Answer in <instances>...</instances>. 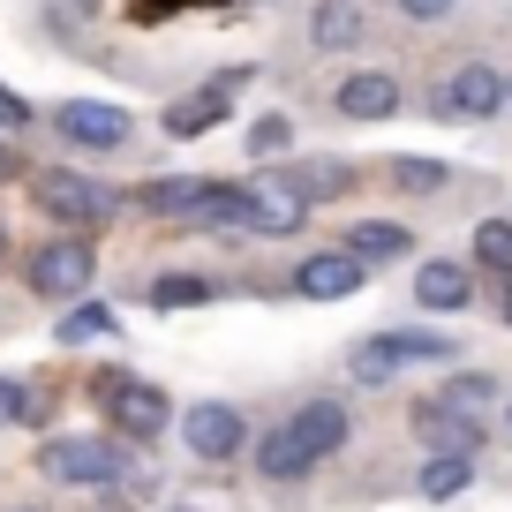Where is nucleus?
I'll return each instance as SVG.
<instances>
[{
	"mask_svg": "<svg viewBox=\"0 0 512 512\" xmlns=\"http://www.w3.org/2000/svg\"><path fill=\"white\" fill-rule=\"evenodd\" d=\"M497 317H505V324H512V302H505V309H497Z\"/></svg>",
	"mask_w": 512,
	"mask_h": 512,
	"instance_id": "33",
	"label": "nucleus"
},
{
	"mask_svg": "<svg viewBox=\"0 0 512 512\" xmlns=\"http://www.w3.org/2000/svg\"><path fill=\"white\" fill-rule=\"evenodd\" d=\"M31 121H38V113H31V98L0 83V128H31Z\"/></svg>",
	"mask_w": 512,
	"mask_h": 512,
	"instance_id": "29",
	"label": "nucleus"
},
{
	"mask_svg": "<svg viewBox=\"0 0 512 512\" xmlns=\"http://www.w3.org/2000/svg\"><path fill=\"white\" fill-rule=\"evenodd\" d=\"M38 400H31V384L23 377H0V430H16V422H31Z\"/></svg>",
	"mask_w": 512,
	"mask_h": 512,
	"instance_id": "28",
	"label": "nucleus"
},
{
	"mask_svg": "<svg viewBox=\"0 0 512 512\" xmlns=\"http://www.w3.org/2000/svg\"><path fill=\"white\" fill-rule=\"evenodd\" d=\"M475 264L490 279H512V219H482L475 226Z\"/></svg>",
	"mask_w": 512,
	"mask_h": 512,
	"instance_id": "26",
	"label": "nucleus"
},
{
	"mask_svg": "<svg viewBox=\"0 0 512 512\" xmlns=\"http://www.w3.org/2000/svg\"><path fill=\"white\" fill-rule=\"evenodd\" d=\"M347 249L362 256V264H400V256L415 249V234H407L400 219H362V226L347 234Z\"/></svg>",
	"mask_w": 512,
	"mask_h": 512,
	"instance_id": "19",
	"label": "nucleus"
},
{
	"mask_svg": "<svg viewBox=\"0 0 512 512\" xmlns=\"http://www.w3.org/2000/svg\"><path fill=\"white\" fill-rule=\"evenodd\" d=\"M452 8H460V0H400V16H407V23H445Z\"/></svg>",
	"mask_w": 512,
	"mask_h": 512,
	"instance_id": "30",
	"label": "nucleus"
},
{
	"mask_svg": "<svg viewBox=\"0 0 512 512\" xmlns=\"http://www.w3.org/2000/svg\"><path fill=\"white\" fill-rule=\"evenodd\" d=\"M400 362H460V339L452 332H377V339H354V354H347L354 384H392Z\"/></svg>",
	"mask_w": 512,
	"mask_h": 512,
	"instance_id": "4",
	"label": "nucleus"
},
{
	"mask_svg": "<svg viewBox=\"0 0 512 512\" xmlns=\"http://www.w3.org/2000/svg\"><path fill=\"white\" fill-rule=\"evenodd\" d=\"M294 181L309 189V204H324V196H347L354 166H347V159H309V166H294Z\"/></svg>",
	"mask_w": 512,
	"mask_h": 512,
	"instance_id": "27",
	"label": "nucleus"
},
{
	"mask_svg": "<svg viewBox=\"0 0 512 512\" xmlns=\"http://www.w3.org/2000/svg\"><path fill=\"white\" fill-rule=\"evenodd\" d=\"M211 189H219L211 174H166V181H144V189H136V211H151V219H196V211L211 204Z\"/></svg>",
	"mask_w": 512,
	"mask_h": 512,
	"instance_id": "13",
	"label": "nucleus"
},
{
	"mask_svg": "<svg viewBox=\"0 0 512 512\" xmlns=\"http://www.w3.org/2000/svg\"><path fill=\"white\" fill-rule=\"evenodd\" d=\"M497 106H505V76H497L490 61H460V68L430 91V113H437V121H490Z\"/></svg>",
	"mask_w": 512,
	"mask_h": 512,
	"instance_id": "6",
	"label": "nucleus"
},
{
	"mask_svg": "<svg viewBox=\"0 0 512 512\" xmlns=\"http://www.w3.org/2000/svg\"><path fill=\"white\" fill-rule=\"evenodd\" d=\"M505 106H512V76H505Z\"/></svg>",
	"mask_w": 512,
	"mask_h": 512,
	"instance_id": "34",
	"label": "nucleus"
},
{
	"mask_svg": "<svg viewBox=\"0 0 512 512\" xmlns=\"http://www.w3.org/2000/svg\"><path fill=\"white\" fill-rule=\"evenodd\" d=\"M23 279H31V294H46V302H76V294H91L98 279V249L91 234H53L46 249H31V264H23Z\"/></svg>",
	"mask_w": 512,
	"mask_h": 512,
	"instance_id": "3",
	"label": "nucleus"
},
{
	"mask_svg": "<svg viewBox=\"0 0 512 512\" xmlns=\"http://www.w3.org/2000/svg\"><path fill=\"white\" fill-rule=\"evenodd\" d=\"M113 332H121V317H113L106 302H91V294H76V309L53 324V339H61V347H83V339H113Z\"/></svg>",
	"mask_w": 512,
	"mask_h": 512,
	"instance_id": "22",
	"label": "nucleus"
},
{
	"mask_svg": "<svg viewBox=\"0 0 512 512\" xmlns=\"http://www.w3.org/2000/svg\"><path fill=\"white\" fill-rule=\"evenodd\" d=\"M415 430L430 437V452H482V415H452V407H437V400H422L415 407Z\"/></svg>",
	"mask_w": 512,
	"mask_h": 512,
	"instance_id": "15",
	"label": "nucleus"
},
{
	"mask_svg": "<svg viewBox=\"0 0 512 512\" xmlns=\"http://www.w3.org/2000/svg\"><path fill=\"white\" fill-rule=\"evenodd\" d=\"M467 294H475V272L452 264V256H430V264L415 272V302L422 309H467Z\"/></svg>",
	"mask_w": 512,
	"mask_h": 512,
	"instance_id": "17",
	"label": "nucleus"
},
{
	"mask_svg": "<svg viewBox=\"0 0 512 512\" xmlns=\"http://www.w3.org/2000/svg\"><path fill=\"white\" fill-rule=\"evenodd\" d=\"M467 482H475V452H430L415 475V490L430 497V505H445V497H460Z\"/></svg>",
	"mask_w": 512,
	"mask_h": 512,
	"instance_id": "20",
	"label": "nucleus"
},
{
	"mask_svg": "<svg viewBox=\"0 0 512 512\" xmlns=\"http://www.w3.org/2000/svg\"><path fill=\"white\" fill-rule=\"evenodd\" d=\"M38 467L53 482H68V490H106V482L128 475V445L121 437H46Z\"/></svg>",
	"mask_w": 512,
	"mask_h": 512,
	"instance_id": "2",
	"label": "nucleus"
},
{
	"mask_svg": "<svg viewBox=\"0 0 512 512\" xmlns=\"http://www.w3.org/2000/svg\"><path fill=\"white\" fill-rule=\"evenodd\" d=\"M362 256L347 249V241H339V249H309L302 264H294V294H302V302H347L354 287H362Z\"/></svg>",
	"mask_w": 512,
	"mask_h": 512,
	"instance_id": "10",
	"label": "nucleus"
},
{
	"mask_svg": "<svg viewBox=\"0 0 512 512\" xmlns=\"http://www.w3.org/2000/svg\"><path fill=\"white\" fill-rule=\"evenodd\" d=\"M332 106L347 113V121H392V113H400V76H392V68H354L332 91Z\"/></svg>",
	"mask_w": 512,
	"mask_h": 512,
	"instance_id": "11",
	"label": "nucleus"
},
{
	"mask_svg": "<svg viewBox=\"0 0 512 512\" xmlns=\"http://www.w3.org/2000/svg\"><path fill=\"white\" fill-rule=\"evenodd\" d=\"M174 512H204V505H174Z\"/></svg>",
	"mask_w": 512,
	"mask_h": 512,
	"instance_id": "35",
	"label": "nucleus"
},
{
	"mask_svg": "<svg viewBox=\"0 0 512 512\" xmlns=\"http://www.w3.org/2000/svg\"><path fill=\"white\" fill-rule=\"evenodd\" d=\"M505 437H512V407H505Z\"/></svg>",
	"mask_w": 512,
	"mask_h": 512,
	"instance_id": "36",
	"label": "nucleus"
},
{
	"mask_svg": "<svg viewBox=\"0 0 512 512\" xmlns=\"http://www.w3.org/2000/svg\"><path fill=\"white\" fill-rule=\"evenodd\" d=\"M219 121H234V91H219V83H204V91H189V98H174V106H166V136H174V144H196V136H211V128Z\"/></svg>",
	"mask_w": 512,
	"mask_h": 512,
	"instance_id": "12",
	"label": "nucleus"
},
{
	"mask_svg": "<svg viewBox=\"0 0 512 512\" xmlns=\"http://www.w3.org/2000/svg\"><path fill=\"white\" fill-rule=\"evenodd\" d=\"M437 407H452V415H490L497 407V377L490 369H452V377L437 384Z\"/></svg>",
	"mask_w": 512,
	"mask_h": 512,
	"instance_id": "21",
	"label": "nucleus"
},
{
	"mask_svg": "<svg viewBox=\"0 0 512 512\" xmlns=\"http://www.w3.org/2000/svg\"><path fill=\"white\" fill-rule=\"evenodd\" d=\"M241 204H249V234H302V219H309V189L294 174H256V181H241Z\"/></svg>",
	"mask_w": 512,
	"mask_h": 512,
	"instance_id": "7",
	"label": "nucleus"
},
{
	"mask_svg": "<svg viewBox=\"0 0 512 512\" xmlns=\"http://www.w3.org/2000/svg\"><path fill=\"white\" fill-rule=\"evenodd\" d=\"M256 475H264V482H302V475H317V452H309V437L294 430V422L264 430V437H256Z\"/></svg>",
	"mask_w": 512,
	"mask_h": 512,
	"instance_id": "14",
	"label": "nucleus"
},
{
	"mask_svg": "<svg viewBox=\"0 0 512 512\" xmlns=\"http://www.w3.org/2000/svg\"><path fill=\"white\" fill-rule=\"evenodd\" d=\"M256 76V68L249 61H234V68H219V76H211V83H219V91H241V83H249Z\"/></svg>",
	"mask_w": 512,
	"mask_h": 512,
	"instance_id": "31",
	"label": "nucleus"
},
{
	"mask_svg": "<svg viewBox=\"0 0 512 512\" xmlns=\"http://www.w3.org/2000/svg\"><path fill=\"white\" fill-rule=\"evenodd\" d=\"M31 196H38V211H46V219L76 226V234H98V226L121 211V189H113V181L76 174V166H38V174H31Z\"/></svg>",
	"mask_w": 512,
	"mask_h": 512,
	"instance_id": "1",
	"label": "nucleus"
},
{
	"mask_svg": "<svg viewBox=\"0 0 512 512\" xmlns=\"http://www.w3.org/2000/svg\"><path fill=\"white\" fill-rule=\"evenodd\" d=\"M98 407H106V422L121 437H136V445H151V437L174 430V400H166L159 384H144L136 369H121V377L98 384Z\"/></svg>",
	"mask_w": 512,
	"mask_h": 512,
	"instance_id": "5",
	"label": "nucleus"
},
{
	"mask_svg": "<svg viewBox=\"0 0 512 512\" xmlns=\"http://www.w3.org/2000/svg\"><path fill=\"white\" fill-rule=\"evenodd\" d=\"M211 279L204 272H166V279H151V309H204L211 302Z\"/></svg>",
	"mask_w": 512,
	"mask_h": 512,
	"instance_id": "24",
	"label": "nucleus"
},
{
	"mask_svg": "<svg viewBox=\"0 0 512 512\" xmlns=\"http://www.w3.org/2000/svg\"><path fill=\"white\" fill-rule=\"evenodd\" d=\"M241 144H249V159H287L294 151V121L287 113H256V121L241 128Z\"/></svg>",
	"mask_w": 512,
	"mask_h": 512,
	"instance_id": "25",
	"label": "nucleus"
},
{
	"mask_svg": "<svg viewBox=\"0 0 512 512\" xmlns=\"http://www.w3.org/2000/svg\"><path fill=\"white\" fill-rule=\"evenodd\" d=\"M287 422L309 437V452H317V460H332V452L347 445V430H354V422H347V407H339V400H302Z\"/></svg>",
	"mask_w": 512,
	"mask_h": 512,
	"instance_id": "18",
	"label": "nucleus"
},
{
	"mask_svg": "<svg viewBox=\"0 0 512 512\" xmlns=\"http://www.w3.org/2000/svg\"><path fill=\"white\" fill-rule=\"evenodd\" d=\"M128 128L136 121H128L121 106H106V98H68V106H53V136H68L76 151H98V159L128 144Z\"/></svg>",
	"mask_w": 512,
	"mask_h": 512,
	"instance_id": "9",
	"label": "nucleus"
},
{
	"mask_svg": "<svg viewBox=\"0 0 512 512\" xmlns=\"http://www.w3.org/2000/svg\"><path fill=\"white\" fill-rule=\"evenodd\" d=\"M181 445L219 467V460H234V452L249 445V415H241L234 400H196L189 415H181Z\"/></svg>",
	"mask_w": 512,
	"mask_h": 512,
	"instance_id": "8",
	"label": "nucleus"
},
{
	"mask_svg": "<svg viewBox=\"0 0 512 512\" xmlns=\"http://www.w3.org/2000/svg\"><path fill=\"white\" fill-rule=\"evenodd\" d=\"M23 512H31V505H23Z\"/></svg>",
	"mask_w": 512,
	"mask_h": 512,
	"instance_id": "37",
	"label": "nucleus"
},
{
	"mask_svg": "<svg viewBox=\"0 0 512 512\" xmlns=\"http://www.w3.org/2000/svg\"><path fill=\"white\" fill-rule=\"evenodd\" d=\"M384 181L392 189H407V196H437L452 181V166L445 159H415V151H400V159H384Z\"/></svg>",
	"mask_w": 512,
	"mask_h": 512,
	"instance_id": "23",
	"label": "nucleus"
},
{
	"mask_svg": "<svg viewBox=\"0 0 512 512\" xmlns=\"http://www.w3.org/2000/svg\"><path fill=\"white\" fill-rule=\"evenodd\" d=\"M362 31H369L362 0H317V8H309V46H324V53L362 46Z\"/></svg>",
	"mask_w": 512,
	"mask_h": 512,
	"instance_id": "16",
	"label": "nucleus"
},
{
	"mask_svg": "<svg viewBox=\"0 0 512 512\" xmlns=\"http://www.w3.org/2000/svg\"><path fill=\"white\" fill-rule=\"evenodd\" d=\"M0 264H8V226H0Z\"/></svg>",
	"mask_w": 512,
	"mask_h": 512,
	"instance_id": "32",
	"label": "nucleus"
}]
</instances>
